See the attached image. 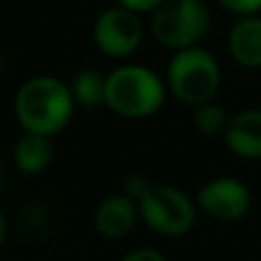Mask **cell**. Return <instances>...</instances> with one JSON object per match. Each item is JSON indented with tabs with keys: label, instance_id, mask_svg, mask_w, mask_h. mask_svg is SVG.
<instances>
[{
	"label": "cell",
	"instance_id": "1",
	"mask_svg": "<svg viewBox=\"0 0 261 261\" xmlns=\"http://www.w3.org/2000/svg\"><path fill=\"white\" fill-rule=\"evenodd\" d=\"M74 95L63 81L54 76H35L16 93V118L25 132L58 134L72 118Z\"/></svg>",
	"mask_w": 261,
	"mask_h": 261
},
{
	"label": "cell",
	"instance_id": "2",
	"mask_svg": "<svg viewBox=\"0 0 261 261\" xmlns=\"http://www.w3.org/2000/svg\"><path fill=\"white\" fill-rule=\"evenodd\" d=\"M164 102V84L153 69L123 65L107 76L104 104L123 118H146Z\"/></svg>",
	"mask_w": 261,
	"mask_h": 261
},
{
	"label": "cell",
	"instance_id": "3",
	"mask_svg": "<svg viewBox=\"0 0 261 261\" xmlns=\"http://www.w3.org/2000/svg\"><path fill=\"white\" fill-rule=\"evenodd\" d=\"M220 79L222 74L215 56L206 49H199L197 44L178 49L167 69L169 90L180 102L192 104V107L211 102L220 88Z\"/></svg>",
	"mask_w": 261,
	"mask_h": 261
},
{
	"label": "cell",
	"instance_id": "4",
	"mask_svg": "<svg viewBox=\"0 0 261 261\" xmlns=\"http://www.w3.org/2000/svg\"><path fill=\"white\" fill-rule=\"evenodd\" d=\"M211 28V12L203 0H164L153 12L150 33L162 46L188 49Z\"/></svg>",
	"mask_w": 261,
	"mask_h": 261
},
{
	"label": "cell",
	"instance_id": "5",
	"mask_svg": "<svg viewBox=\"0 0 261 261\" xmlns=\"http://www.w3.org/2000/svg\"><path fill=\"white\" fill-rule=\"evenodd\" d=\"M137 206L148 227L162 236H182L194 224V203L173 185H148Z\"/></svg>",
	"mask_w": 261,
	"mask_h": 261
},
{
	"label": "cell",
	"instance_id": "6",
	"mask_svg": "<svg viewBox=\"0 0 261 261\" xmlns=\"http://www.w3.org/2000/svg\"><path fill=\"white\" fill-rule=\"evenodd\" d=\"M95 42L107 56L114 58H123L137 51L143 37V25L139 21L137 12L127 10V7H111V10L102 12L99 19L95 21Z\"/></svg>",
	"mask_w": 261,
	"mask_h": 261
},
{
	"label": "cell",
	"instance_id": "7",
	"mask_svg": "<svg viewBox=\"0 0 261 261\" xmlns=\"http://www.w3.org/2000/svg\"><path fill=\"white\" fill-rule=\"evenodd\" d=\"M250 190L236 178H215L199 190L197 206L206 215L222 222L241 220L250 211Z\"/></svg>",
	"mask_w": 261,
	"mask_h": 261
},
{
	"label": "cell",
	"instance_id": "8",
	"mask_svg": "<svg viewBox=\"0 0 261 261\" xmlns=\"http://www.w3.org/2000/svg\"><path fill=\"white\" fill-rule=\"evenodd\" d=\"M224 141L241 158L261 160V109H245L229 118Z\"/></svg>",
	"mask_w": 261,
	"mask_h": 261
},
{
	"label": "cell",
	"instance_id": "9",
	"mask_svg": "<svg viewBox=\"0 0 261 261\" xmlns=\"http://www.w3.org/2000/svg\"><path fill=\"white\" fill-rule=\"evenodd\" d=\"M139 206L129 194L109 197L95 211V227L107 238H123L134 229Z\"/></svg>",
	"mask_w": 261,
	"mask_h": 261
},
{
	"label": "cell",
	"instance_id": "10",
	"mask_svg": "<svg viewBox=\"0 0 261 261\" xmlns=\"http://www.w3.org/2000/svg\"><path fill=\"white\" fill-rule=\"evenodd\" d=\"M229 51L245 67H261V19L243 16L229 33Z\"/></svg>",
	"mask_w": 261,
	"mask_h": 261
},
{
	"label": "cell",
	"instance_id": "11",
	"mask_svg": "<svg viewBox=\"0 0 261 261\" xmlns=\"http://www.w3.org/2000/svg\"><path fill=\"white\" fill-rule=\"evenodd\" d=\"M51 160H54V150H51L49 137H44V134L25 132L14 148L16 167L23 173H30V176L42 173L51 164Z\"/></svg>",
	"mask_w": 261,
	"mask_h": 261
},
{
	"label": "cell",
	"instance_id": "12",
	"mask_svg": "<svg viewBox=\"0 0 261 261\" xmlns=\"http://www.w3.org/2000/svg\"><path fill=\"white\" fill-rule=\"evenodd\" d=\"M72 90L74 99L84 107H97L104 104V93H107V76H102L95 69H81L74 74L72 79Z\"/></svg>",
	"mask_w": 261,
	"mask_h": 261
},
{
	"label": "cell",
	"instance_id": "13",
	"mask_svg": "<svg viewBox=\"0 0 261 261\" xmlns=\"http://www.w3.org/2000/svg\"><path fill=\"white\" fill-rule=\"evenodd\" d=\"M194 125H197V129L201 134H206V137L224 134V129H227V125H229L227 111L213 102H206L197 109V114H194Z\"/></svg>",
	"mask_w": 261,
	"mask_h": 261
},
{
	"label": "cell",
	"instance_id": "14",
	"mask_svg": "<svg viewBox=\"0 0 261 261\" xmlns=\"http://www.w3.org/2000/svg\"><path fill=\"white\" fill-rule=\"evenodd\" d=\"M220 3L229 12H236V14L243 16H252L261 10V0H220Z\"/></svg>",
	"mask_w": 261,
	"mask_h": 261
},
{
	"label": "cell",
	"instance_id": "15",
	"mask_svg": "<svg viewBox=\"0 0 261 261\" xmlns=\"http://www.w3.org/2000/svg\"><path fill=\"white\" fill-rule=\"evenodd\" d=\"M118 3L132 12H155L164 0H118Z\"/></svg>",
	"mask_w": 261,
	"mask_h": 261
},
{
	"label": "cell",
	"instance_id": "16",
	"mask_svg": "<svg viewBox=\"0 0 261 261\" xmlns=\"http://www.w3.org/2000/svg\"><path fill=\"white\" fill-rule=\"evenodd\" d=\"M123 261H167V259H164L162 252H158V250H148V247H143V250H134V252H129V254L125 256Z\"/></svg>",
	"mask_w": 261,
	"mask_h": 261
},
{
	"label": "cell",
	"instance_id": "17",
	"mask_svg": "<svg viewBox=\"0 0 261 261\" xmlns=\"http://www.w3.org/2000/svg\"><path fill=\"white\" fill-rule=\"evenodd\" d=\"M5 233H7V220H5V213L0 211V245L5 243Z\"/></svg>",
	"mask_w": 261,
	"mask_h": 261
},
{
	"label": "cell",
	"instance_id": "18",
	"mask_svg": "<svg viewBox=\"0 0 261 261\" xmlns=\"http://www.w3.org/2000/svg\"><path fill=\"white\" fill-rule=\"evenodd\" d=\"M0 72H3V54H0Z\"/></svg>",
	"mask_w": 261,
	"mask_h": 261
}]
</instances>
